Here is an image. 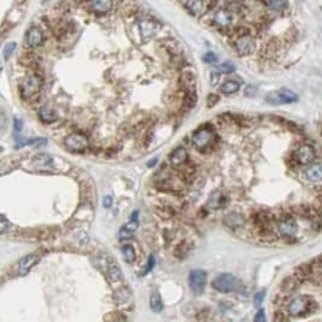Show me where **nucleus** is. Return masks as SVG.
I'll return each mask as SVG.
<instances>
[{"label":"nucleus","mask_w":322,"mask_h":322,"mask_svg":"<svg viewBox=\"0 0 322 322\" xmlns=\"http://www.w3.org/2000/svg\"><path fill=\"white\" fill-rule=\"evenodd\" d=\"M38 115L44 123H52V122L57 120V113H55V111L49 107H41V109L39 110Z\"/></svg>","instance_id":"aec40b11"},{"label":"nucleus","mask_w":322,"mask_h":322,"mask_svg":"<svg viewBox=\"0 0 322 322\" xmlns=\"http://www.w3.org/2000/svg\"><path fill=\"white\" fill-rule=\"evenodd\" d=\"M38 261H39L38 254H30V255H27V256L22 257L15 266L16 274H18V275H26L28 271L34 267L35 263H37Z\"/></svg>","instance_id":"9b49d317"},{"label":"nucleus","mask_w":322,"mask_h":322,"mask_svg":"<svg viewBox=\"0 0 322 322\" xmlns=\"http://www.w3.org/2000/svg\"><path fill=\"white\" fill-rule=\"evenodd\" d=\"M268 6L275 12H280V11L285 10L287 6V0H267Z\"/></svg>","instance_id":"cd10ccee"},{"label":"nucleus","mask_w":322,"mask_h":322,"mask_svg":"<svg viewBox=\"0 0 322 322\" xmlns=\"http://www.w3.org/2000/svg\"><path fill=\"white\" fill-rule=\"evenodd\" d=\"M122 256H123V260L126 261L127 263H133L135 261V251L133 249L132 245H123L122 246Z\"/></svg>","instance_id":"a878e982"},{"label":"nucleus","mask_w":322,"mask_h":322,"mask_svg":"<svg viewBox=\"0 0 322 322\" xmlns=\"http://www.w3.org/2000/svg\"><path fill=\"white\" fill-rule=\"evenodd\" d=\"M138 228V222L135 220L129 221L128 223L124 224L120 230V238L121 239H130L134 234V232Z\"/></svg>","instance_id":"b1692460"},{"label":"nucleus","mask_w":322,"mask_h":322,"mask_svg":"<svg viewBox=\"0 0 322 322\" xmlns=\"http://www.w3.org/2000/svg\"><path fill=\"white\" fill-rule=\"evenodd\" d=\"M213 287L215 288L216 291L221 293H229L232 291H234L238 286V280L237 277L229 273H223L217 275L214 279L213 281Z\"/></svg>","instance_id":"7ed1b4c3"},{"label":"nucleus","mask_w":322,"mask_h":322,"mask_svg":"<svg viewBox=\"0 0 322 322\" xmlns=\"http://www.w3.org/2000/svg\"><path fill=\"white\" fill-rule=\"evenodd\" d=\"M13 124H15V130H16V132H21V129H22V122H21V120H18V118H15V121H13Z\"/></svg>","instance_id":"4c0bfd02"},{"label":"nucleus","mask_w":322,"mask_h":322,"mask_svg":"<svg viewBox=\"0 0 322 322\" xmlns=\"http://www.w3.org/2000/svg\"><path fill=\"white\" fill-rule=\"evenodd\" d=\"M214 133L209 129H199L192 135V145L199 151L209 149L213 145Z\"/></svg>","instance_id":"39448f33"},{"label":"nucleus","mask_w":322,"mask_h":322,"mask_svg":"<svg viewBox=\"0 0 322 322\" xmlns=\"http://www.w3.org/2000/svg\"><path fill=\"white\" fill-rule=\"evenodd\" d=\"M44 1H47V0H44Z\"/></svg>","instance_id":"58836bf2"},{"label":"nucleus","mask_w":322,"mask_h":322,"mask_svg":"<svg viewBox=\"0 0 322 322\" xmlns=\"http://www.w3.org/2000/svg\"><path fill=\"white\" fill-rule=\"evenodd\" d=\"M103 205H104V208H110L111 205H112V198H111L110 196L104 197V199H103Z\"/></svg>","instance_id":"e433bc0d"},{"label":"nucleus","mask_w":322,"mask_h":322,"mask_svg":"<svg viewBox=\"0 0 322 322\" xmlns=\"http://www.w3.org/2000/svg\"><path fill=\"white\" fill-rule=\"evenodd\" d=\"M203 59L207 63H215L217 62V55L214 54V52H208V54L203 57Z\"/></svg>","instance_id":"f704fd0d"},{"label":"nucleus","mask_w":322,"mask_h":322,"mask_svg":"<svg viewBox=\"0 0 322 322\" xmlns=\"http://www.w3.org/2000/svg\"><path fill=\"white\" fill-rule=\"evenodd\" d=\"M265 297H266V292H265V291H260V292H257L256 295H255V297H254L255 307L260 308L261 304L263 303V299H265Z\"/></svg>","instance_id":"7c9ffc66"},{"label":"nucleus","mask_w":322,"mask_h":322,"mask_svg":"<svg viewBox=\"0 0 322 322\" xmlns=\"http://www.w3.org/2000/svg\"><path fill=\"white\" fill-rule=\"evenodd\" d=\"M244 223H245V218L241 214L230 213L224 217V224L229 228H239L244 226Z\"/></svg>","instance_id":"a211bd4d"},{"label":"nucleus","mask_w":322,"mask_h":322,"mask_svg":"<svg viewBox=\"0 0 322 322\" xmlns=\"http://www.w3.org/2000/svg\"><path fill=\"white\" fill-rule=\"evenodd\" d=\"M216 70H217L218 73L229 74V73H233V71L235 70V66H234V64H232V63L226 62V63H223V64L218 65L217 68H216Z\"/></svg>","instance_id":"c756f323"},{"label":"nucleus","mask_w":322,"mask_h":322,"mask_svg":"<svg viewBox=\"0 0 322 322\" xmlns=\"http://www.w3.org/2000/svg\"><path fill=\"white\" fill-rule=\"evenodd\" d=\"M240 88V83L235 80H228L221 86L220 91L221 93L226 94V96H229V94H234L235 92H238Z\"/></svg>","instance_id":"393cba45"},{"label":"nucleus","mask_w":322,"mask_h":322,"mask_svg":"<svg viewBox=\"0 0 322 322\" xmlns=\"http://www.w3.org/2000/svg\"><path fill=\"white\" fill-rule=\"evenodd\" d=\"M16 49V43H9L6 46H5L4 49V58L5 59H7V58L10 57L11 54H12V52L15 51Z\"/></svg>","instance_id":"473e14b6"},{"label":"nucleus","mask_w":322,"mask_h":322,"mask_svg":"<svg viewBox=\"0 0 322 322\" xmlns=\"http://www.w3.org/2000/svg\"><path fill=\"white\" fill-rule=\"evenodd\" d=\"M235 50L239 55H248L254 52L255 50V40L250 35H243L235 41Z\"/></svg>","instance_id":"f8f14e48"},{"label":"nucleus","mask_w":322,"mask_h":322,"mask_svg":"<svg viewBox=\"0 0 322 322\" xmlns=\"http://www.w3.org/2000/svg\"><path fill=\"white\" fill-rule=\"evenodd\" d=\"M150 307L154 310L155 313H161L163 309V303L162 298L158 295V292H155L154 295L151 296V299H150Z\"/></svg>","instance_id":"bb28decb"},{"label":"nucleus","mask_w":322,"mask_h":322,"mask_svg":"<svg viewBox=\"0 0 322 322\" xmlns=\"http://www.w3.org/2000/svg\"><path fill=\"white\" fill-rule=\"evenodd\" d=\"M64 146L71 152H83L88 148V140L85 135L74 133L64 139Z\"/></svg>","instance_id":"6e6552de"},{"label":"nucleus","mask_w":322,"mask_h":322,"mask_svg":"<svg viewBox=\"0 0 322 322\" xmlns=\"http://www.w3.org/2000/svg\"><path fill=\"white\" fill-rule=\"evenodd\" d=\"M316 309V302L313 297L303 295L293 298L287 305V313L293 318H303L313 314Z\"/></svg>","instance_id":"f257e3e1"},{"label":"nucleus","mask_w":322,"mask_h":322,"mask_svg":"<svg viewBox=\"0 0 322 322\" xmlns=\"http://www.w3.org/2000/svg\"><path fill=\"white\" fill-rule=\"evenodd\" d=\"M109 275L111 279H112V281H120L122 279V273L120 270V268L116 267V266H111L109 268Z\"/></svg>","instance_id":"c85d7f7f"},{"label":"nucleus","mask_w":322,"mask_h":322,"mask_svg":"<svg viewBox=\"0 0 322 322\" xmlns=\"http://www.w3.org/2000/svg\"><path fill=\"white\" fill-rule=\"evenodd\" d=\"M276 228L282 237H293L298 232V223L293 217H285L279 221Z\"/></svg>","instance_id":"9d476101"},{"label":"nucleus","mask_w":322,"mask_h":322,"mask_svg":"<svg viewBox=\"0 0 322 322\" xmlns=\"http://www.w3.org/2000/svg\"><path fill=\"white\" fill-rule=\"evenodd\" d=\"M255 321L256 322H260V321H266V316H265V310L263 309H261L260 312L257 313V315H256V318H255Z\"/></svg>","instance_id":"c9c22d12"},{"label":"nucleus","mask_w":322,"mask_h":322,"mask_svg":"<svg viewBox=\"0 0 322 322\" xmlns=\"http://www.w3.org/2000/svg\"><path fill=\"white\" fill-rule=\"evenodd\" d=\"M140 32L141 35H143L144 39H150L156 34V23L152 21H149V19H144V21H140Z\"/></svg>","instance_id":"6ab92c4d"},{"label":"nucleus","mask_w":322,"mask_h":322,"mask_svg":"<svg viewBox=\"0 0 322 322\" xmlns=\"http://www.w3.org/2000/svg\"><path fill=\"white\" fill-rule=\"evenodd\" d=\"M214 22H215V24L217 27L228 28L233 22L232 12H229V11L227 10H218L217 12L215 13Z\"/></svg>","instance_id":"2eb2a0df"},{"label":"nucleus","mask_w":322,"mask_h":322,"mask_svg":"<svg viewBox=\"0 0 322 322\" xmlns=\"http://www.w3.org/2000/svg\"><path fill=\"white\" fill-rule=\"evenodd\" d=\"M224 204V197L220 191H216L208 199L207 205L210 209H220L222 205Z\"/></svg>","instance_id":"5701e85b"},{"label":"nucleus","mask_w":322,"mask_h":322,"mask_svg":"<svg viewBox=\"0 0 322 322\" xmlns=\"http://www.w3.org/2000/svg\"><path fill=\"white\" fill-rule=\"evenodd\" d=\"M304 177L307 181L316 184L322 181V165L321 164H310L305 169Z\"/></svg>","instance_id":"4468645a"},{"label":"nucleus","mask_w":322,"mask_h":322,"mask_svg":"<svg viewBox=\"0 0 322 322\" xmlns=\"http://www.w3.org/2000/svg\"><path fill=\"white\" fill-rule=\"evenodd\" d=\"M188 282H190L191 290L196 295H202L205 290V285H207V271L202 270V269L192 270L190 273Z\"/></svg>","instance_id":"423d86ee"},{"label":"nucleus","mask_w":322,"mask_h":322,"mask_svg":"<svg viewBox=\"0 0 322 322\" xmlns=\"http://www.w3.org/2000/svg\"><path fill=\"white\" fill-rule=\"evenodd\" d=\"M41 90V80L37 75H29L21 83V96L24 101H33Z\"/></svg>","instance_id":"f03ea898"},{"label":"nucleus","mask_w":322,"mask_h":322,"mask_svg":"<svg viewBox=\"0 0 322 322\" xmlns=\"http://www.w3.org/2000/svg\"><path fill=\"white\" fill-rule=\"evenodd\" d=\"M187 150L185 148H177L176 150H174L170 154V156H169V162H170V164L173 166H179L184 164L186 160H187Z\"/></svg>","instance_id":"f3484780"},{"label":"nucleus","mask_w":322,"mask_h":322,"mask_svg":"<svg viewBox=\"0 0 322 322\" xmlns=\"http://www.w3.org/2000/svg\"><path fill=\"white\" fill-rule=\"evenodd\" d=\"M91 10H93L96 13L103 15V13L110 12L113 6L112 0H91Z\"/></svg>","instance_id":"dca6fc26"},{"label":"nucleus","mask_w":322,"mask_h":322,"mask_svg":"<svg viewBox=\"0 0 322 322\" xmlns=\"http://www.w3.org/2000/svg\"><path fill=\"white\" fill-rule=\"evenodd\" d=\"M155 263H156V260H155L154 256H150L149 257V261H148V265H146V268L144 269V271L141 273V275H146V274L150 273V271L152 270V268L155 267Z\"/></svg>","instance_id":"2f4dec72"},{"label":"nucleus","mask_w":322,"mask_h":322,"mask_svg":"<svg viewBox=\"0 0 322 322\" xmlns=\"http://www.w3.org/2000/svg\"><path fill=\"white\" fill-rule=\"evenodd\" d=\"M44 40H45V37H44V33L40 28L33 27L28 30L26 41L27 45L29 47H39L44 44Z\"/></svg>","instance_id":"ddd939ff"},{"label":"nucleus","mask_w":322,"mask_h":322,"mask_svg":"<svg viewBox=\"0 0 322 322\" xmlns=\"http://www.w3.org/2000/svg\"><path fill=\"white\" fill-rule=\"evenodd\" d=\"M269 104L281 105V104H291V103L298 102V96L293 91L282 88V90L275 91V92L268 94L266 98Z\"/></svg>","instance_id":"20e7f679"},{"label":"nucleus","mask_w":322,"mask_h":322,"mask_svg":"<svg viewBox=\"0 0 322 322\" xmlns=\"http://www.w3.org/2000/svg\"><path fill=\"white\" fill-rule=\"evenodd\" d=\"M7 229H10V222L6 220L5 215H1V218H0V232L5 233Z\"/></svg>","instance_id":"72a5a7b5"},{"label":"nucleus","mask_w":322,"mask_h":322,"mask_svg":"<svg viewBox=\"0 0 322 322\" xmlns=\"http://www.w3.org/2000/svg\"><path fill=\"white\" fill-rule=\"evenodd\" d=\"M186 9L193 16H199L204 11V0H188Z\"/></svg>","instance_id":"412c9836"},{"label":"nucleus","mask_w":322,"mask_h":322,"mask_svg":"<svg viewBox=\"0 0 322 322\" xmlns=\"http://www.w3.org/2000/svg\"><path fill=\"white\" fill-rule=\"evenodd\" d=\"M47 140L44 138H21L16 143V149H21L27 145H46Z\"/></svg>","instance_id":"4be33fe9"},{"label":"nucleus","mask_w":322,"mask_h":322,"mask_svg":"<svg viewBox=\"0 0 322 322\" xmlns=\"http://www.w3.org/2000/svg\"><path fill=\"white\" fill-rule=\"evenodd\" d=\"M315 157H316L315 150L313 149V146L307 145V144H303V145L298 146V148L296 149L295 154H293V160L301 165L312 164L314 160H315Z\"/></svg>","instance_id":"0eeeda50"},{"label":"nucleus","mask_w":322,"mask_h":322,"mask_svg":"<svg viewBox=\"0 0 322 322\" xmlns=\"http://www.w3.org/2000/svg\"><path fill=\"white\" fill-rule=\"evenodd\" d=\"M29 165L33 169L39 171H54L55 170V163L54 157L50 155L41 154L38 156L33 157V160L29 162Z\"/></svg>","instance_id":"1a4fd4ad"}]
</instances>
